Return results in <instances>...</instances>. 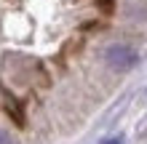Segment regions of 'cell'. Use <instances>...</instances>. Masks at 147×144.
I'll return each mask as SVG.
<instances>
[{"label": "cell", "mask_w": 147, "mask_h": 144, "mask_svg": "<svg viewBox=\"0 0 147 144\" xmlns=\"http://www.w3.org/2000/svg\"><path fill=\"white\" fill-rule=\"evenodd\" d=\"M105 62L110 64V70H115V72H128V70L136 67L139 54H136L131 46H126V43H115V46H110L105 51Z\"/></svg>", "instance_id": "obj_1"}, {"label": "cell", "mask_w": 147, "mask_h": 144, "mask_svg": "<svg viewBox=\"0 0 147 144\" xmlns=\"http://www.w3.org/2000/svg\"><path fill=\"white\" fill-rule=\"evenodd\" d=\"M0 144H13V139H11V133H8L5 128H0Z\"/></svg>", "instance_id": "obj_2"}, {"label": "cell", "mask_w": 147, "mask_h": 144, "mask_svg": "<svg viewBox=\"0 0 147 144\" xmlns=\"http://www.w3.org/2000/svg\"><path fill=\"white\" fill-rule=\"evenodd\" d=\"M105 144H120V136H118V139H107Z\"/></svg>", "instance_id": "obj_3"}]
</instances>
